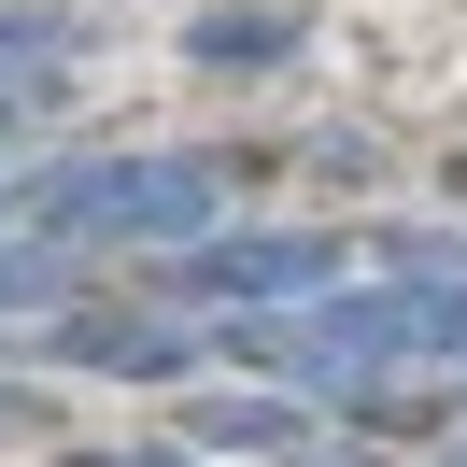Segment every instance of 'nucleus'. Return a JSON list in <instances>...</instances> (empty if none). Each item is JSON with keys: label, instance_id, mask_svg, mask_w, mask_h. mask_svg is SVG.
<instances>
[{"label": "nucleus", "instance_id": "1", "mask_svg": "<svg viewBox=\"0 0 467 467\" xmlns=\"http://www.w3.org/2000/svg\"><path fill=\"white\" fill-rule=\"evenodd\" d=\"M241 368H269L284 397H397V382H439L467 368V284H340L312 312H255V326H213Z\"/></svg>", "mask_w": 467, "mask_h": 467}, {"label": "nucleus", "instance_id": "4", "mask_svg": "<svg viewBox=\"0 0 467 467\" xmlns=\"http://www.w3.org/2000/svg\"><path fill=\"white\" fill-rule=\"evenodd\" d=\"M184 453H312V410H297V397H199V410H184Z\"/></svg>", "mask_w": 467, "mask_h": 467}, {"label": "nucleus", "instance_id": "2", "mask_svg": "<svg viewBox=\"0 0 467 467\" xmlns=\"http://www.w3.org/2000/svg\"><path fill=\"white\" fill-rule=\"evenodd\" d=\"M43 241H128V255H199L213 213H227V171L213 156H71L43 171Z\"/></svg>", "mask_w": 467, "mask_h": 467}, {"label": "nucleus", "instance_id": "5", "mask_svg": "<svg viewBox=\"0 0 467 467\" xmlns=\"http://www.w3.org/2000/svg\"><path fill=\"white\" fill-rule=\"evenodd\" d=\"M184 57H199V71H284V57H297V15H284V0H241V15H184Z\"/></svg>", "mask_w": 467, "mask_h": 467}, {"label": "nucleus", "instance_id": "8", "mask_svg": "<svg viewBox=\"0 0 467 467\" xmlns=\"http://www.w3.org/2000/svg\"><path fill=\"white\" fill-rule=\"evenodd\" d=\"M382 284H467V227H382Z\"/></svg>", "mask_w": 467, "mask_h": 467}, {"label": "nucleus", "instance_id": "9", "mask_svg": "<svg viewBox=\"0 0 467 467\" xmlns=\"http://www.w3.org/2000/svg\"><path fill=\"white\" fill-rule=\"evenodd\" d=\"M57 57H71V29H57V15H0V99L29 86V71H57Z\"/></svg>", "mask_w": 467, "mask_h": 467}, {"label": "nucleus", "instance_id": "12", "mask_svg": "<svg viewBox=\"0 0 467 467\" xmlns=\"http://www.w3.org/2000/svg\"><path fill=\"white\" fill-rule=\"evenodd\" d=\"M453 467H467V453H453Z\"/></svg>", "mask_w": 467, "mask_h": 467}, {"label": "nucleus", "instance_id": "7", "mask_svg": "<svg viewBox=\"0 0 467 467\" xmlns=\"http://www.w3.org/2000/svg\"><path fill=\"white\" fill-rule=\"evenodd\" d=\"M86 368H128V382L199 368V326H99V340H86Z\"/></svg>", "mask_w": 467, "mask_h": 467}, {"label": "nucleus", "instance_id": "10", "mask_svg": "<svg viewBox=\"0 0 467 467\" xmlns=\"http://www.w3.org/2000/svg\"><path fill=\"white\" fill-rule=\"evenodd\" d=\"M99 467H184V453H99Z\"/></svg>", "mask_w": 467, "mask_h": 467}, {"label": "nucleus", "instance_id": "6", "mask_svg": "<svg viewBox=\"0 0 467 467\" xmlns=\"http://www.w3.org/2000/svg\"><path fill=\"white\" fill-rule=\"evenodd\" d=\"M57 297H71V241H15V227H0V326L57 312Z\"/></svg>", "mask_w": 467, "mask_h": 467}, {"label": "nucleus", "instance_id": "3", "mask_svg": "<svg viewBox=\"0 0 467 467\" xmlns=\"http://www.w3.org/2000/svg\"><path fill=\"white\" fill-rule=\"evenodd\" d=\"M171 297H199L213 326L312 312V297H340V241L326 227H213L199 255H171Z\"/></svg>", "mask_w": 467, "mask_h": 467}, {"label": "nucleus", "instance_id": "11", "mask_svg": "<svg viewBox=\"0 0 467 467\" xmlns=\"http://www.w3.org/2000/svg\"><path fill=\"white\" fill-rule=\"evenodd\" d=\"M297 467H382V453H297Z\"/></svg>", "mask_w": 467, "mask_h": 467}]
</instances>
